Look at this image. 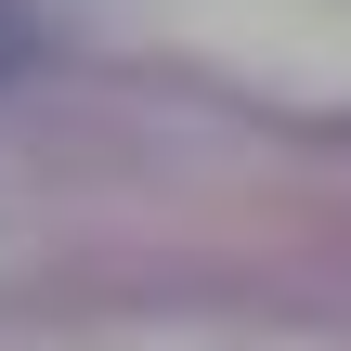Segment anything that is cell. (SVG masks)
<instances>
[{
	"mask_svg": "<svg viewBox=\"0 0 351 351\" xmlns=\"http://www.w3.org/2000/svg\"><path fill=\"white\" fill-rule=\"evenodd\" d=\"M13 78H26V26L0 13V91H13Z\"/></svg>",
	"mask_w": 351,
	"mask_h": 351,
	"instance_id": "cell-1",
	"label": "cell"
}]
</instances>
